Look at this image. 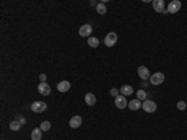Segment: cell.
<instances>
[{
    "instance_id": "obj_1",
    "label": "cell",
    "mask_w": 187,
    "mask_h": 140,
    "mask_svg": "<svg viewBox=\"0 0 187 140\" xmlns=\"http://www.w3.org/2000/svg\"><path fill=\"white\" fill-rule=\"evenodd\" d=\"M46 108H48V105L44 101H39L38 100V101H34L31 104V110L34 113H43L44 110H46Z\"/></svg>"
},
{
    "instance_id": "obj_2",
    "label": "cell",
    "mask_w": 187,
    "mask_h": 140,
    "mask_svg": "<svg viewBox=\"0 0 187 140\" xmlns=\"http://www.w3.org/2000/svg\"><path fill=\"white\" fill-rule=\"evenodd\" d=\"M142 109H144L146 113H154V111H156L157 105H156V103L152 101V100H145L144 104H142Z\"/></svg>"
},
{
    "instance_id": "obj_3",
    "label": "cell",
    "mask_w": 187,
    "mask_h": 140,
    "mask_svg": "<svg viewBox=\"0 0 187 140\" xmlns=\"http://www.w3.org/2000/svg\"><path fill=\"white\" fill-rule=\"evenodd\" d=\"M116 41H117V34L116 33H109L105 38V45L109 48L114 46L116 44Z\"/></svg>"
},
{
    "instance_id": "obj_4",
    "label": "cell",
    "mask_w": 187,
    "mask_h": 140,
    "mask_svg": "<svg viewBox=\"0 0 187 140\" xmlns=\"http://www.w3.org/2000/svg\"><path fill=\"white\" fill-rule=\"evenodd\" d=\"M164 80H165V75L162 73H155L154 75L150 76V81L154 85H160L164 83Z\"/></svg>"
},
{
    "instance_id": "obj_5",
    "label": "cell",
    "mask_w": 187,
    "mask_h": 140,
    "mask_svg": "<svg viewBox=\"0 0 187 140\" xmlns=\"http://www.w3.org/2000/svg\"><path fill=\"white\" fill-rule=\"evenodd\" d=\"M180 9H181V1H180V0H174V1H171V3L169 4V6H167V11L171 13V14L177 13Z\"/></svg>"
},
{
    "instance_id": "obj_6",
    "label": "cell",
    "mask_w": 187,
    "mask_h": 140,
    "mask_svg": "<svg viewBox=\"0 0 187 140\" xmlns=\"http://www.w3.org/2000/svg\"><path fill=\"white\" fill-rule=\"evenodd\" d=\"M91 33H93V26L89 25V24H85V25H83V26L79 29V34H80V36H84V38L90 36Z\"/></svg>"
},
{
    "instance_id": "obj_7",
    "label": "cell",
    "mask_w": 187,
    "mask_h": 140,
    "mask_svg": "<svg viewBox=\"0 0 187 140\" xmlns=\"http://www.w3.org/2000/svg\"><path fill=\"white\" fill-rule=\"evenodd\" d=\"M115 105L119 108V109H125L127 106V100L124 95H117L115 98Z\"/></svg>"
},
{
    "instance_id": "obj_8",
    "label": "cell",
    "mask_w": 187,
    "mask_h": 140,
    "mask_svg": "<svg viewBox=\"0 0 187 140\" xmlns=\"http://www.w3.org/2000/svg\"><path fill=\"white\" fill-rule=\"evenodd\" d=\"M38 90H39V93H40L41 95H44V96H48V95L51 93V88H50V85H48L46 83H40L39 86H38Z\"/></svg>"
},
{
    "instance_id": "obj_9",
    "label": "cell",
    "mask_w": 187,
    "mask_h": 140,
    "mask_svg": "<svg viewBox=\"0 0 187 140\" xmlns=\"http://www.w3.org/2000/svg\"><path fill=\"white\" fill-rule=\"evenodd\" d=\"M81 123H83V118H81L80 115H75V117H73V118L70 119L69 125H70L71 128L76 129V128H79V127L81 125Z\"/></svg>"
},
{
    "instance_id": "obj_10",
    "label": "cell",
    "mask_w": 187,
    "mask_h": 140,
    "mask_svg": "<svg viewBox=\"0 0 187 140\" xmlns=\"http://www.w3.org/2000/svg\"><path fill=\"white\" fill-rule=\"evenodd\" d=\"M137 73H139V76H140L142 80L150 79V71H149V69H147L146 66H140V68L137 69Z\"/></svg>"
},
{
    "instance_id": "obj_11",
    "label": "cell",
    "mask_w": 187,
    "mask_h": 140,
    "mask_svg": "<svg viewBox=\"0 0 187 140\" xmlns=\"http://www.w3.org/2000/svg\"><path fill=\"white\" fill-rule=\"evenodd\" d=\"M70 83L68 81V80H63V81H60L58 85H56V88H58V90L60 91V93H66L69 89H70Z\"/></svg>"
},
{
    "instance_id": "obj_12",
    "label": "cell",
    "mask_w": 187,
    "mask_h": 140,
    "mask_svg": "<svg viewBox=\"0 0 187 140\" xmlns=\"http://www.w3.org/2000/svg\"><path fill=\"white\" fill-rule=\"evenodd\" d=\"M152 6H154V10L157 11V13H161L165 8V1L164 0H154L152 3Z\"/></svg>"
},
{
    "instance_id": "obj_13",
    "label": "cell",
    "mask_w": 187,
    "mask_h": 140,
    "mask_svg": "<svg viewBox=\"0 0 187 140\" xmlns=\"http://www.w3.org/2000/svg\"><path fill=\"white\" fill-rule=\"evenodd\" d=\"M141 106H142L141 100H139L137 98L134 99V100H131V101L129 103V108H130V110H139Z\"/></svg>"
},
{
    "instance_id": "obj_14",
    "label": "cell",
    "mask_w": 187,
    "mask_h": 140,
    "mask_svg": "<svg viewBox=\"0 0 187 140\" xmlns=\"http://www.w3.org/2000/svg\"><path fill=\"white\" fill-rule=\"evenodd\" d=\"M120 91H121V94H122L124 96H126V95H131V94H134V88L130 86V85H124V86H121Z\"/></svg>"
},
{
    "instance_id": "obj_15",
    "label": "cell",
    "mask_w": 187,
    "mask_h": 140,
    "mask_svg": "<svg viewBox=\"0 0 187 140\" xmlns=\"http://www.w3.org/2000/svg\"><path fill=\"white\" fill-rule=\"evenodd\" d=\"M85 103H86L89 106L95 105V103H96V98H95V95L91 94V93H88V94L85 95Z\"/></svg>"
},
{
    "instance_id": "obj_16",
    "label": "cell",
    "mask_w": 187,
    "mask_h": 140,
    "mask_svg": "<svg viewBox=\"0 0 187 140\" xmlns=\"http://www.w3.org/2000/svg\"><path fill=\"white\" fill-rule=\"evenodd\" d=\"M41 129L40 128H35L33 132H31V140H40L43 134H41Z\"/></svg>"
},
{
    "instance_id": "obj_17",
    "label": "cell",
    "mask_w": 187,
    "mask_h": 140,
    "mask_svg": "<svg viewBox=\"0 0 187 140\" xmlns=\"http://www.w3.org/2000/svg\"><path fill=\"white\" fill-rule=\"evenodd\" d=\"M9 128H10V130H13V132H18V130H20V128H21V123H20L19 120H14V122L10 123Z\"/></svg>"
},
{
    "instance_id": "obj_18",
    "label": "cell",
    "mask_w": 187,
    "mask_h": 140,
    "mask_svg": "<svg viewBox=\"0 0 187 140\" xmlns=\"http://www.w3.org/2000/svg\"><path fill=\"white\" fill-rule=\"evenodd\" d=\"M88 44H89L91 48H97V46H99V44H100V41H99V39H97V38L90 36V38L88 39Z\"/></svg>"
},
{
    "instance_id": "obj_19",
    "label": "cell",
    "mask_w": 187,
    "mask_h": 140,
    "mask_svg": "<svg viewBox=\"0 0 187 140\" xmlns=\"http://www.w3.org/2000/svg\"><path fill=\"white\" fill-rule=\"evenodd\" d=\"M96 11H97L99 14L104 15V14L106 13V6H105V4H104V3H99V4L96 5Z\"/></svg>"
},
{
    "instance_id": "obj_20",
    "label": "cell",
    "mask_w": 187,
    "mask_h": 140,
    "mask_svg": "<svg viewBox=\"0 0 187 140\" xmlns=\"http://www.w3.org/2000/svg\"><path fill=\"white\" fill-rule=\"evenodd\" d=\"M137 99L139 100H146L147 99V94L145 90H137Z\"/></svg>"
},
{
    "instance_id": "obj_21",
    "label": "cell",
    "mask_w": 187,
    "mask_h": 140,
    "mask_svg": "<svg viewBox=\"0 0 187 140\" xmlns=\"http://www.w3.org/2000/svg\"><path fill=\"white\" fill-rule=\"evenodd\" d=\"M50 128H51V124H50L49 122H43V123L40 124V129H41L43 132H48V130H50Z\"/></svg>"
},
{
    "instance_id": "obj_22",
    "label": "cell",
    "mask_w": 187,
    "mask_h": 140,
    "mask_svg": "<svg viewBox=\"0 0 187 140\" xmlns=\"http://www.w3.org/2000/svg\"><path fill=\"white\" fill-rule=\"evenodd\" d=\"M177 109H179V110H186L187 104L185 103V101H182V100L179 101V103H177Z\"/></svg>"
},
{
    "instance_id": "obj_23",
    "label": "cell",
    "mask_w": 187,
    "mask_h": 140,
    "mask_svg": "<svg viewBox=\"0 0 187 140\" xmlns=\"http://www.w3.org/2000/svg\"><path fill=\"white\" fill-rule=\"evenodd\" d=\"M110 94H111L112 96H115V98H116V96L119 95V90H117L116 88H112V89L110 90Z\"/></svg>"
},
{
    "instance_id": "obj_24",
    "label": "cell",
    "mask_w": 187,
    "mask_h": 140,
    "mask_svg": "<svg viewBox=\"0 0 187 140\" xmlns=\"http://www.w3.org/2000/svg\"><path fill=\"white\" fill-rule=\"evenodd\" d=\"M45 79H46V75H45V74H41V75H40V80H41V83H45Z\"/></svg>"
},
{
    "instance_id": "obj_25",
    "label": "cell",
    "mask_w": 187,
    "mask_h": 140,
    "mask_svg": "<svg viewBox=\"0 0 187 140\" xmlns=\"http://www.w3.org/2000/svg\"><path fill=\"white\" fill-rule=\"evenodd\" d=\"M16 120H19V122L21 123V125H23V124H25V120H24V118H21V117H19Z\"/></svg>"
}]
</instances>
